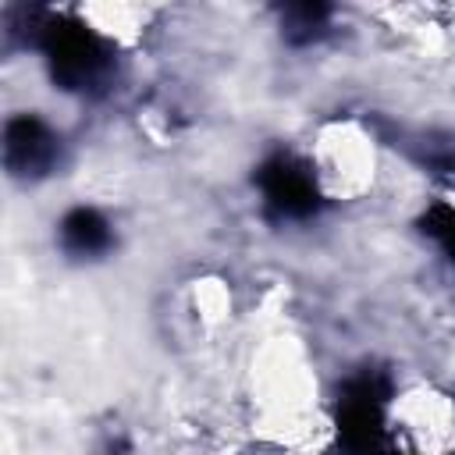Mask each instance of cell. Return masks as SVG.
Wrapping results in <instances>:
<instances>
[{
  "label": "cell",
  "mask_w": 455,
  "mask_h": 455,
  "mask_svg": "<svg viewBox=\"0 0 455 455\" xmlns=\"http://www.w3.org/2000/svg\"><path fill=\"white\" fill-rule=\"evenodd\" d=\"M380 430L398 455H451L455 395L434 380H412L387 398Z\"/></svg>",
  "instance_id": "1"
},
{
  "label": "cell",
  "mask_w": 455,
  "mask_h": 455,
  "mask_svg": "<svg viewBox=\"0 0 455 455\" xmlns=\"http://www.w3.org/2000/svg\"><path fill=\"white\" fill-rule=\"evenodd\" d=\"M309 174L316 188L334 203H355L370 196L380 181L373 135H366L355 121L323 124L309 149Z\"/></svg>",
  "instance_id": "2"
}]
</instances>
